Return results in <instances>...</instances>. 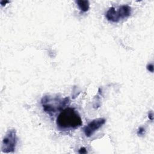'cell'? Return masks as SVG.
<instances>
[{"label":"cell","instance_id":"cell-1","mask_svg":"<svg viewBox=\"0 0 154 154\" xmlns=\"http://www.w3.org/2000/svg\"><path fill=\"white\" fill-rule=\"evenodd\" d=\"M82 124L78 112L73 108L63 109L57 119V125L61 130H70L79 128Z\"/></svg>","mask_w":154,"mask_h":154},{"label":"cell","instance_id":"cell-2","mask_svg":"<svg viewBox=\"0 0 154 154\" xmlns=\"http://www.w3.org/2000/svg\"><path fill=\"white\" fill-rule=\"evenodd\" d=\"M69 102L68 97L60 99L58 97H52L50 96H44L42 99V104L45 112L51 114L62 109Z\"/></svg>","mask_w":154,"mask_h":154},{"label":"cell","instance_id":"cell-3","mask_svg":"<svg viewBox=\"0 0 154 154\" xmlns=\"http://www.w3.org/2000/svg\"><path fill=\"white\" fill-rule=\"evenodd\" d=\"M131 14V8L128 5H123L117 8L110 7L106 13V19L112 22H118L128 17Z\"/></svg>","mask_w":154,"mask_h":154},{"label":"cell","instance_id":"cell-4","mask_svg":"<svg viewBox=\"0 0 154 154\" xmlns=\"http://www.w3.org/2000/svg\"><path fill=\"white\" fill-rule=\"evenodd\" d=\"M17 143V137L14 129L9 130L5 135L2 142V151L4 153L14 152Z\"/></svg>","mask_w":154,"mask_h":154},{"label":"cell","instance_id":"cell-5","mask_svg":"<svg viewBox=\"0 0 154 154\" xmlns=\"http://www.w3.org/2000/svg\"><path fill=\"white\" fill-rule=\"evenodd\" d=\"M106 122L103 118H98L90 122L83 128V131L86 137H91L98 129L102 126Z\"/></svg>","mask_w":154,"mask_h":154},{"label":"cell","instance_id":"cell-6","mask_svg":"<svg viewBox=\"0 0 154 154\" xmlns=\"http://www.w3.org/2000/svg\"><path fill=\"white\" fill-rule=\"evenodd\" d=\"M76 3L77 4L79 8L83 12H86L89 9V2L88 1L84 0H78L76 1Z\"/></svg>","mask_w":154,"mask_h":154},{"label":"cell","instance_id":"cell-7","mask_svg":"<svg viewBox=\"0 0 154 154\" xmlns=\"http://www.w3.org/2000/svg\"><path fill=\"white\" fill-rule=\"evenodd\" d=\"M147 69L149 72H153V64H152V63L149 64L147 66Z\"/></svg>","mask_w":154,"mask_h":154},{"label":"cell","instance_id":"cell-8","mask_svg":"<svg viewBox=\"0 0 154 154\" xmlns=\"http://www.w3.org/2000/svg\"><path fill=\"white\" fill-rule=\"evenodd\" d=\"M144 129L143 127L140 128L138 131V132H137L138 135H143V134H144Z\"/></svg>","mask_w":154,"mask_h":154},{"label":"cell","instance_id":"cell-9","mask_svg":"<svg viewBox=\"0 0 154 154\" xmlns=\"http://www.w3.org/2000/svg\"><path fill=\"white\" fill-rule=\"evenodd\" d=\"M78 152H79V153H87V152L86 149H85V147H82V148H81V149L79 150Z\"/></svg>","mask_w":154,"mask_h":154},{"label":"cell","instance_id":"cell-10","mask_svg":"<svg viewBox=\"0 0 154 154\" xmlns=\"http://www.w3.org/2000/svg\"><path fill=\"white\" fill-rule=\"evenodd\" d=\"M149 118L150 120H153V112H150L149 114Z\"/></svg>","mask_w":154,"mask_h":154}]
</instances>
